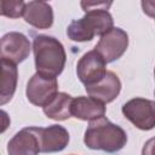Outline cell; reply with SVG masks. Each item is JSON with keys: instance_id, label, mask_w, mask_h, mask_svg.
Returning <instances> with one entry per match:
<instances>
[{"instance_id": "30bf717a", "label": "cell", "mask_w": 155, "mask_h": 155, "mask_svg": "<svg viewBox=\"0 0 155 155\" xmlns=\"http://www.w3.org/2000/svg\"><path fill=\"white\" fill-rule=\"evenodd\" d=\"M41 153L39 137L34 126L18 131L7 143L8 155H39Z\"/></svg>"}, {"instance_id": "e0dca14e", "label": "cell", "mask_w": 155, "mask_h": 155, "mask_svg": "<svg viewBox=\"0 0 155 155\" xmlns=\"http://www.w3.org/2000/svg\"><path fill=\"white\" fill-rule=\"evenodd\" d=\"M140 5L143 8V12L147 16L155 18V0H143Z\"/></svg>"}, {"instance_id": "8fae6325", "label": "cell", "mask_w": 155, "mask_h": 155, "mask_svg": "<svg viewBox=\"0 0 155 155\" xmlns=\"http://www.w3.org/2000/svg\"><path fill=\"white\" fill-rule=\"evenodd\" d=\"M85 90L90 97L107 104L113 102L119 96L121 91V81L115 73L108 70L105 76L99 82L85 86Z\"/></svg>"}, {"instance_id": "2e32d148", "label": "cell", "mask_w": 155, "mask_h": 155, "mask_svg": "<svg viewBox=\"0 0 155 155\" xmlns=\"http://www.w3.org/2000/svg\"><path fill=\"white\" fill-rule=\"evenodd\" d=\"M1 15L8 18H19L24 15L25 2L22 0H1Z\"/></svg>"}, {"instance_id": "ac0fdd59", "label": "cell", "mask_w": 155, "mask_h": 155, "mask_svg": "<svg viewBox=\"0 0 155 155\" xmlns=\"http://www.w3.org/2000/svg\"><path fill=\"white\" fill-rule=\"evenodd\" d=\"M142 155H155V137L148 139L143 148H142Z\"/></svg>"}, {"instance_id": "4fadbf2b", "label": "cell", "mask_w": 155, "mask_h": 155, "mask_svg": "<svg viewBox=\"0 0 155 155\" xmlns=\"http://www.w3.org/2000/svg\"><path fill=\"white\" fill-rule=\"evenodd\" d=\"M23 18L38 29H48L53 24V10L48 2L29 1L25 2Z\"/></svg>"}, {"instance_id": "5bb4252c", "label": "cell", "mask_w": 155, "mask_h": 155, "mask_svg": "<svg viewBox=\"0 0 155 155\" xmlns=\"http://www.w3.org/2000/svg\"><path fill=\"white\" fill-rule=\"evenodd\" d=\"M1 91H0V104L4 105L10 102L16 92L17 80H18V70L17 64L1 59Z\"/></svg>"}, {"instance_id": "52a82bcc", "label": "cell", "mask_w": 155, "mask_h": 155, "mask_svg": "<svg viewBox=\"0 0 155 155\" xmlns=\"http://www.w3.org/2000/svg\"><path fill=\"white\" fill-rule=\"evenodd\" d=\"M107 62L96 51L86 52L76 64V75L79 80L85 85L90 86L99 82L107 74Z\"/></svg>"}, {"instance_id": "d6986e66", "label": "cell", "mask_w": 155, "mask_h": 155, "mask_svg": "<svg viewBox=\"0 0 155 155\" xmlns=\"http://www.w3.org/2000/svg\"><path fill=\"white\" fill-rule=\"evenodd\" d=\"M154 78H155V68H154ZM154 94H155V91H154Z\"/></svg>"}, {"instance_id": "ba28073f", "label": "cell", "mask_w": 155, "mask_h": 155, "mask_svg": "<svg viewBox=\"0 0 155 155\" xmlns=\"http://www.w3.org/2000/svg\"><path fill=\"white\" fill-rule=\"evenodd\" d=\"M30 50V41L22 33L10 31L1 38V59L18 64L29 57Z\"/></svg>"}, {"instance_id": "7a4b0ae2", "label": "cell", "mask_w": 155, "mask_h": 155, "mask_svg": "<svg viewBox=\"0 0 155 155\" xmlns=\"http://www.w3.org/2000/svg\"><path fill=\"white\" fill-rule=\"evenodd\" d=\"M84 143L88 149L109 154L120 151L127 143V133L122 127L110 122L105 116L91 121L85 131Z\"/></svg>"}, {"instance_id": "277c9868", "label": "cell", "mask_w": 155, "mask_h": 155, "mask_svg": "<svg viewBox=\"0 0 155 155\" xmlns=\"http://www.w3.org/2000/svg\"><path fill=\"white\" fill-rule=\"evenodd\" d=\"M121 111L130 122L142 131H150L155 127V101L136 97L126 102Z\"/></svg>"}, {"instance_id": "6da1fadb", "label": "cell", "mask_w": 155, "mask_h": 155, "mask_svg": "<svg viewBox=\"0 0 155 155\" xmlns=\"http://www.w3.org/2000/svg\"><path fill=\"white\" fill-rule=\"evenodd\" d=\"M111 1H81L85 16L74 19L67 28V35L76 42L91 41L96 35H104L114 28L113 16L109 13Z\"/></svg>"}, {"instance_id": "9a60e30c", "label": "cell", "mask_w": 155, "mask_h": 155, "mask_svg": "<svg viewBox=\"0 0 155 155\" xmlns=\"http://www.w3.org/2000/svg\"><path fill=\"white\" fill-rule=\"evenodd\" d=\"M71 101L73 97L65 92H58V94L54 97V99L42 108L44 114L52 120L56 121H64L71 117Z\"/></svg>"}, {"instance_id": "9c48e42d", "label": "cell", "mask_w": 155, "mask_h": 155, "mask_svg": "<svg viewBox=\"0 0 155 155\" xmlns=\"http://www.w3.org/2000/svg\"><path fill=\"white\" fill-rule=\"evenodd\" d=\"M39 137L40 149L44 154L59 153L64 150L69 143V132L61 125H51L47 127H34Z\"/></svg>"}, {"instance_id": "3957f363", "label": "cell", "mask_w": 155, "mask_h": 155, "mask_svg": "<svg viewBox=\"0 0 155 155\" xmlns=\"http://www.w3.org/2000/svg\"><path fill=\"white\" fill-rule=\"evenodd\" d=\"M36 73L57 78L64 69L67 53L62 42L50 35H36L33 41Z\"/></svg>"}, {"instance_id": "8992f818", "label": "cell", "mask_w": 155, "mask_h": 155, "mask_svg": "<svg viewBox=\"0 0 155 155\" xmlns=\"http://www.w3.org/2000/svg\"><path fill=\"white\" fill-rule=\"evenodd\" d=\"M128 47V34L119 28L114 27L108 33L101 36L94 50L103 57L107 63H111L121 58Z\"/></svg>"}, {"instance_id": "7c38bea8", "label": "cell", "mask_w": 155, "mask_h": 155, "mask_svg": "<svg viewBox=\"0 0 155 155\" xmlns=\"http://www.w3.org/2000/svg\"><path fill=\"white\" fill-rule=\"evenodd\" d=\"M71 116L84 120V121H94L105 115V104L96 98L79 96L71 101Z\"/></svg>"}, {"instance_id": "5b68a950", "label": "cell", "mask_w": 155, "mask_h": 155, "mask_svg": "<svg viewBox=\"0 0 155 155\" xmlns=\"http://www.w3.org/2000/svg\"><path fill=\"white\" fill-rule=\"evenodd\" d=\"M25 94L31 104L45 108L58 94L57 78L35 73L27 84Z\"/></svg>"}]
</instances>
